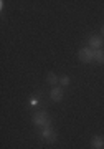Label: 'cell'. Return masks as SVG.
I'll use <instances>...</instances> for the list:
<instances>
[{"mask_svg":"<svg viewBox=\"0 0 104 149\" xmlns=\"http://www.w3.org/2000/svg\"><path fill=\"white\" fill-rule=\"evenodd\" d=\"M33 123L37 124V126H43V128H46V126H51V121H50V116H48L46 111H38L33 114Z\"/></svg>","mask_w":104,"mask_h":149,"instance_id":"cell-1","label":"cell"},{"mask_svg":"<svg viewBox=\"0 0 104 149\" xmlns=\"http://www.w3.org/2000/svg\"><path fill=\"white\" fill-rule=\"evenodd\" d=\"M78 58L81 63H89L94 60V50H91L89 47H83L78 52Z\"/></svg>","mask_w":104,"mask_h":149,"instance_id":"cell-2","label":"cell"},{"mask_svg":"<svg viewBox=\"0 0 104 149\" xmlns=\"http://www.w3.org/2000/svg\"><path fill=\"white\" fill-rule=\"evenodd\" d=\"M50 98H51V101L55 103H60L64 98V91H63V88H60V86H55L51 90V93H50Z\"/></svg>","mask_w":104,"mask_h":149,"instance_id":"cell-3","label":"cell"},{"mask_svg":"<svg viewBox=\"0 0 104 149\" xmlns=\"http://www.w3.org/2000/svg\"><path fill=\"white\" fill-rule=\"evenodd\" d=\"M89 48H94V50H101L103 48V37L99 35H94V37L89 38Z\"/></svg>","mask_w":104,"mask_h":149,"instance_id":"cell-4","label":"cell"},{"mask_svg":"<svg viewBox=\"0 0 104 149\" xmlns=\"http://www.w3.org/2000/svg\"><path fill=\"white\" fill-rule=\"evenodd\" d=\"M91 146L94 149H103L104 148V138L103 136H93L91 139Z\"/></svg>","mask_w":104,"mask_h":149,"instance_id":"cell-5","label":"cell"},{"mask_svg":"<svg viewBox=\"0 0 104 149\" xmlns=\"http://www.w3.org/2000/svg\"><path fill=\"white\" fill-rule=\"evenodd\" d=\"M94 61L98 63H104V50H94Z\"/></svg>","mask_w":104,"mask_h":149,"instance_id":"cell-6","label":"cell"},{"mask_svg":"<svg viewBox=\"0 0 104 149\" xmlns=\"http://www.w3.org/2000/svg\"><path fill=\"white\" fill-rule=\"evenodd\" d=\"M46 81L50 83V85H56V83H60V78H58L55 73H48L46 74Z\"/></svg>","mask_w":104,"mask_h":149,"instance_id":"cell-7","label":"cell"},{"mask_svg":"<svg viewBox=\"0 0 104 149\" xmlns=\"http://www.w3.org/2000/svg\"><path fill=\"white\" fill-rule=\"evenodd\" d=\"M53 133H55V131L51 129V126H46V128H43V129H42V136H43L45 139H46L50 134H53Z\"/></svg>","mask_w":104,"mask_h":149,"instance_id":"cell-8","label":"cell"},{"mask_svg":"<svg viewBox=\"0 0 104 149\" xmlns=\"http://www.w3.org/2000/svg\"><path fill=\"white\" fill-rule=\"evenodd\" d=\"M69 76H68V74H63V76H60V83H61L63 86H68L69 85Z\"/></svg>","mask_w":104,"mask_h":149,"instance_id":"cell-9","label":"cell"},{"mask_svg":"<svg viewBox=\"0 0 104 149\" xmlns=\"http://www.w3.org/2000/svg\"><path fill=\"white\" fill-rule=\"evenodd\" d=\"M56 139H58V134H56V133H53V134H50V136L46 138V141H48V143H55Z\"/></svg>","mask_w":104,"mask_h":149,"instance_id":"cell-10","label":"cell"},{"mask_svg":"<svg viewBox=\"0 0 104 149\" xmlns=\"http://www.w3.org/2000/svg\"><path fill=\"white\" fill-rule=\"evenodd\" d=\"M101 33H103V37H104V23H103V27H101Z\"/></svg>","mask_w":104,"mask_h":149,"instance_id":"cell-11","label":"cell"}]
</instances>
